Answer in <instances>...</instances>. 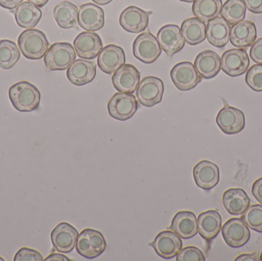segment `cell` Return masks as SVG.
<instances>
[{
  "label": "cell",
  "mask_w": 262,
  "mask_h": 261,
  "mask_svg": "<svg viewBox=\"0 0 262 261\" xmlns=\"http://www.w3.org/2000/svg\"><path fill=\"white\" fill-rule=\"evenodd\" d=\"M9 99L19 112H32L38 109L41 93L35 86L28 81L16 83L9 88Z\"/></svg>",
  "instance_id": "1"
},
{
  "label": "cell",
  "mask_w": 262,
  "mask_h": 261,
  "mask_svg": "<svg viewBox=\"0 0 262 261\" xmlns=\"http://www.w3.org/2000/svg\"><path fill=\"white\" fill-rule=\"evenodd\" d=\"M18 45L26 58L38 60L46 55L49 43L41 31L32 29L21 32L18 37Z\"/></svg>",
  "instance_id": "2"
},
{
  "label": "cell",
  "mask_w": 262,
  "mask_h": 261,
  "mask_svg": "<svg viewBox=\"0 0 262 261\" xmlns=\"http://www.w3.org/2000/svg\"><path fill=\"white\" fill-rule=\"evenodd\" d=\"M106 248L107 243L100 231L86 228L78 234L76 251L84 258H96L105 251Z\"/></svg>",
  "instance_id": "3"
},
{
  "label": "cell",
  "mask_w": 262,
  "mask_h": 261,
  "mask_svg": "<svg viewBox=\"0 0 262 261\" xmlns=\"http://www.w3.org/2000/svg\"><path fill=\"white\" fill-rule=\"evenodd\" d=\"M76 59V52L70 43H55L44 57L46 67L51 70H64Z\"/></svg>",
  "instance_id": "4"
},
{
  "label": "cell",
  "mask_w": 262,
  "mask_h": 261,
  "mask_svg": "<svg viewBox=\"0 0 262 261\" xmlns=\"http://www.w3.org/2000/svg\"><path fill=\"white\" fill-rule=\"evenodd\" d=\"M164 93V84L160 78L148 76L137 86L136 96L141 105L152 107L160 104Z\"/></svg>",
  "instance_id": "5"
},
{
  "label": "cell",
  "mask_w": 262,
  "mask_h": 261,
  "mask_svg": "<svg viewBox=\"0 0 262 261\" xmlns=\"http://www.w3.org/2000/svg\"><path fill=\"white\" fill-rule=\"evenodd\" d=\"M134 57L145 64L155 62L162 53L157 38L150 32L140 34L133 44Z\"/></svg>",
  "instance_id": "6"
},
{
  "label": "cell",
  "mask_w": 262,
  "mask_h": 261,
  "mask_svg": "<svg viewBox=\"0 0 262 261\" xmlns=\"http://www.w3.org/2000/svg\"><path fill=\"white\" fill-rule=\"evenodd\" d=\"M138 109L135 97L132 93L118 92L107 104L109 114L114 119L125 121L130 119Z\"/></svg>",
  "instance_id": "7"
},
{
  "label": "cell",
  "mask_w": 262,
  "mask_h": 261,
  "mask_svg": "<svg viewBox=\"0 0 262 261\" xmlns=\"http://www.w3.org/2000/svg\"><path fill=\"white\" fill-rule=\"evenodd\" d=\"M171 79L178 90L187 91L196 87L202 81V77L195 66L189 61L176 64L170 72Z\"/></svg>",
  "instance_id": "8"
},
{
  "label": "cell",
  "mask_w": 262,
  "mask_h": 261,
  "mask_svg": "<svg viewBox=\"0 0 262 261\" xmlns=\"http://www.w3.org/2000/svg\"><path fill=\"white\" fill-rule=\"evenodd\" d=\"M217 125L227 135H235L244 130L246 117L239 109L226 104L216 116Z\"/></svg>",
  "instance_id": "9"
},
{
  "label": "cell",
  "mask_w": 262,
  "mask_h": 261,
  "mask_svg": "<svg viewBox=\"0 0 262 261\" xmlns=\"http://www.w3.org/2000/svg\"><path fill=\"white\" fill-rule=\"evenodd\" d=\"M149 246L154 248L157 255L168 260L177 257L183 248V242L175 232L167 230L159 233Z\"/></svg>",
  "instance_id": "10"
},
{
  "label": "cell",
  "mask_w": 262,
  "mask_h": 261,
  "mask_svg": "<svg viewBox=\"0 0 262 261\" xmlns=\"http://www.w3.org/2000/svg\"><path fill=\"white\" fill-rule=\"evenodd\" d=\"M157 41L162 50L168 58L180 52L185 45V40L181 29L177 25H166L159 30Z\"/></svg>",
  "instance_id": "11"
},
{
  "label": "cell",
  "mask_w": 262,
  "mask_h": 261,
  "mask_svg": "<svg viewBox=\"0 0 262 261\" xmlns=\"http://www.w3.org/2000/svg\"><path fill=\"white\" fill-rule=\"evenodd\" d=\"M223 239L228 246L238 248L247 244L251 238L250 230L241 219H231L222 228Z\"/></svg>",
  "instance_id": "12"
},
{
  "label": "cell",
  "mask_w": 262,
  "mask_h": 261,
  "mask_svg": "<svg viewBox=\"0 0 262 261\" xmlns=\"http://www.w3.org/2000/svg\"><path fill=\"white\" fill-rule=\"evenodd\" d=\"M250 60L244 49H235L226 51L221 58V69L230 77L244 75L249 67Z\"/></svg>",
  "instance_id": "13"
},
{
  "label": "cell",
  "mask_w": 262,
  "mask_h": 261,
  "mask_svg": "<svg viewBox=\"0 0 262 261\" xmlns=\"http://www.w3.org/2000/svg\"><path fill=\"white\" fill-rule=\"evenodd\" d=\"M78 237L76 228L66 222L58 224L51 233L54 248L60 253L72 252L76 245Z\"/></svg>",
  "instance_id": "14"
},
{
  "label": "cell",
  "mask_w": 262,
  "mask_h": 261,
  "mask_svg": "<svg viewBox=\"0 0 262 261\" xmlns=\"http://www.w3.org/2000/svg\"><path fill=\"white\" fill-rule=\"evenodd\" d=\"M74 48L78 57L82 59H94L103 49L101 38L95 32L79 34L74 41Z\"/></svg>",
  "instance_id": "15"
},
{
  "label": "cell",
  "mask_w": 262,
  "mask_h": 261,
  "mask_svg": "<svg viewBox=\"0 0 262 261\" xmlns=\"http://www.w3.org/2000/svg\"><path fill=\"white\" fill-rule=\"evenodd\" d=\"M150 13L151 12H146L137 6H129L121 14L120 25L124 30L130 33L143 32L149 24Z\"/></svg>",
  "instance_id": "16"
},
{
  "label": "cell",
  "mask_w": 262,
  "mask_h": 261,
  "mask_svg": "<svg viewBox=\"0 0 262 261\" xmlns=\"http://www.w3.org/2000/svg\"><path fill=\"white\" fill-rule=\"evenodd\" d=\"M125 62L124 50L122 48L115 44H108L103 48L98 55V66L103 72L107 75L115 73Z\"/></svg>",
  "instance_id": "17"
},
{
  "label": "cell",
  "mask_w": 262,
  "mask_h": 261,
  "mask_svg": "<svg viewBox=\"0 0 262 261\" xmlns=\"http://www.w3.org/2000/svg\"><path fill=\"white\" fill-rule=\"evenodd\" d=\"M193 178L197 186L203 190H211L220 182V169L213 162L201 161L194 167Z\"/></svg>",
  "instance_id": "18"
},
{
  "label": "cell",
  "mask_w": 262,
  "mask_h": 261,
  "mask_svg": "<svg viewBox=\"0 0 262 261\" xmlns=\"http://www.w3.org/2000/svg\"><path fill=\"white\" fill-rule=\"evenodd\" d=\"M96 63L87 60L78 59L68 68L67 77L74 85L84 86L89 84L96 76Z\"/></svg>",
  "instance_id": "19"
},
{
  "label": "cell",
  "mask_w": 262,
  "mask_h": 261,
  "mask_svg": "<svg viewBox=\"0 0 262 261\" xmlns=\"http://www.w3.org/2000/svg\"><path fill=\"white\" fill-rule=\"evenodd\" d=\"M78 24L88 32H96L104 26V10L94 3L81 5L78 12Z\"/></svg>",
  "instance_id": "20"
},
{
  "label": "cell",
  "mask_w": 262,
  "mask_h": 261,
  "mask_svg": "<svg viewBox=\"0 0 262 261\" xmlns=\"http://www.w3.org/2000/svg\"><path fill=\"white\" fill-rule=\"evenodd\" d=\"M140 72L132 64L121 66L112 77L114 87L119 92L133 93L140 83Z\"/></svg>",
  "instance_id": "21"
},
{
  "label": "cell",
  "mask_w": 262,
  "mask_h": 261,
  "mask_svg": "<svg viewBox=\"0 0 262 261\" xmlns=\"http://www.w3.org/2000/svg\"><path fill=\"white\" fill-rule=\"evenodd\" d=\"M168 230L183 239H192L198 233L196 217L192 211H181L176 214Z\"/></svg>",
  "instance_id": "22"
},
{
  "label": "cell",
  "mask_w": 262,
  "mask_h": 261,
  "mask_svg": "<svg viewBox=\"0 0 262 261\" xmlns=\"http://www.w3.org/2000/svg\"><path fill=\"white\" fill-rule=\"evenodd\" d=\"M256 38V26L252 21L243 20L231 28V43L238 49L250 47Z\"/></svg>",
  "instance_id": "23"
},
{
  "label": "cell",
  "mask_w": 262,
  "mask_h": 261,
  "mask_svg": "<svg viewBox=\"0 0 262 261\" xmlns=\"http://www.w3.org/2000/svg\"><path fill=\"white\" fill-rule=\"evenodd\" d=\"M194 66L202 78L211 79L221 70V59L216 52L205 50L200 52L194 61Z\"/></svg>",
  "instance_id": "24"
},
{
  "label": "cell",
  "mask_w": 262,
  "mask_h": 261,
  "mask_svg": "<svg viewBox=\"0 0 262 261\" xmlns=\"http://www.w3.org/2000/svg\"><path fill=\"white\" fill-rule=\"evenodd\" d=\"M231 26L223 17L210 20L206 26V38L212 45L223 48L230 39Z\"/></svg>",
  "instance_id": "25"
},
{
  "label": "cell",
  "mask_w": 262,
  "mask_h": 261,
  "mask_svg": "<svg viewBox=\"0 0 262 261\" xmlns=\"http://www.w3.org/2000/svg\"><path fill=\"white\" fill-rule=\"evenodd\" d=\"M197 225L199 234L203 239L209 242L213 240L222 228L221 216L214 210L205 211L199 216Z\"/></svg>",
  "instance_id": "26"
},
{
  "label": "cell",
  "mask_w": 262,
  "mask_h": 261,
  "mask_svg": "<svg viewBox=\"0 0 262 261\" xmlns=\"http://www.w3.org/2000/svg\"><path fill=\"white\" fill-rule=\"evenodd\" d=\"M226 211L232 216H241L250 206L251 200L247 193L242 188L226 190L223 196Z\"/></svg>",
  "instance_id": "27"
},
{
  "label": "cell",
  "mask_w": 262,
  "mask_h": 261,
  "mask_svg": "<svg viewBox=\"0 0 262 261\" xmlns=\"http://www.w3.org/2000/svg\"><path fill=\"white\" fill-rule=\"evenodd\" d=\"M78 6L69 1H63L57 4L53 9V16L61 29H78Z\"/></svg>",
  "instance_id": "28"
},
{
  "label": "cell",
  "mask_w": 262,
  "mask_h": 261,
  "mask_svg": "<svg viewBox=\"0 0 262 261\" xmlns=\"http://www.w3.org/2000/svg\"><path fill=\"white\" fill-rule=\"evenodd\" d=\"M14 13L17 25L27 29L35 28L39 22L42 15L41 9L29 2H24L18 5Z\"/></svg>",
  "instance_id": "29"
},
{
  "label": "cell",
  "mask_w": 262,
  "mask_h": 261,
  "mask_svg": "<svg viewBox=\"0 0 262 261\" xmlns=\"http://www.w3.org/2000/svg\"><path fill=\"white\" fill-rule=\"evenodd\" d=\"M181 32L185 41L189 45H197L206 38V26L197 18H189L182 23Z\"/></svg>",
  "instance_id": "30"
},
{
  "label": "cell",
  "mask_w": 262,
  "mask_h": 261,
  "mask_svg": "<svg viewBox=\"0 0 262 261\" xmlns=\"http://www.w3.org/2000/svg\"><path fill=\"white\" fill-rule=\"evenodd\" d=\"M222 7V0H195L192 9L195 18L203 22H209L210 20L220 16Z\"/></svg>",
  "instance_id": "31"
},
{
  "label": "cell",
  "mask_w": 262,
  "mask_h": 261,
  "mask_svg": "<svg viewBox=\"0 0 262 261\" xmlns=\"http://www.w3.org/2000/svg\"><path fill=\"white\" fill-rule=\"evenodd\" d=\"M221 16L230 25L243 21L246 15V7L243 0H227L222 7Z\"/></svg>",
  "instance_id": "32"
},
{
  "label": "cell",
  "mask_w": 262,
  "mask_h": 261,
  "mask_svg": "<svg viewBox=\"0 0 262 261\" xmlns=\"http://www.w3.org/2000/svg\"><path fill=\"white\" fill-rule=\"evenodd\" d=\"M20 58L18 46L9 40L0 41V67L9 70L15 66Z\"/></svg>",
  "instance_id": "33"
},
{
  "label": "cell",
  "mask_w": 262,
  "mask_h": 261,
  "mask_svg": "<svg viewBox=\"0 0 262 261\" xmlns=\"http://www.w3.org/2000/svg\"><path fill=\"white\" fill-rule=\"evenodd\" d=\"M242 220L253 231L262 233V205H253L242 215Z\"/></svg>",
  "instance_id": "34"
},
{
  "label": "cell",
  "mask_w": 262,
  "mask_h": 261,
  "mask_svg": "<svg viewBox=\"0 0 262 261\" xmlns=\"http://www.w3.org/2000/svg\"><path fill=\"white\" fill-rule=\"evenodd\" d=\"M246 82L255 91H262V64H255L248 70Z\"/></svg>",
  "instance_id": "35"
},
{
  "label": "cell",
  "mask_w": 262,
  "mask_h": 261,
  "mask_svg": "<svg viewBox=\"0 0 262 261\" xmlns=\"http://www.w3.org/2000/svg\"><path fill=\"white\" fill-rule=\"evenodd\" d=\"M177 261H205L206 257L201 250L196 247L189 246L183 248L177 256Z\"/></svg>",
  "instance_id": "36"
},
{
  "label": "cell",
  "mask_w": 262,
  "mask_h": 261,
  "mask_svg": "<svg viewBox=\"0 0 262 261\" xmlns=\"http://www.w3.org/2000/svg\"><path fill=\"white\" fill-rule=\"evenodd\" d=\"M15 261H42L43 257L38 251L30 248H23L18 250L14 257Z\"/></svg>",
  "instance_id": "37"
},
{
  "label": "cell",
  "mask_w": 262,
  "mask_h": 261,
  "mask_svg": "<svg viewBox=\"0 0 262 261\" xmlns=\"http://www.w3.org/2000/svg\"><path fill=\"white\" fill-rule=\"evenodd\" d=\"M250 57L254 62L262 64V38H258L252 44L250 50Z\"/></svg>",
  "instance_id": "38"
},
{
  "label": "cell",
  "mask_w": 262,
  "mask_h": 261,
  "mask_svg": "<svg viewBox=\"0 0 262 261\" xmlns=\"http://www.w3.org/2000/svg\"><path fill=\"white\" fill-rule=\"evenodd\" d=\"M246 9L255 14L262 13V0H243Z\"/></svg>",
  "instance_id": "39"
},
{
  "label": "cell",
  "mask_w": 262,
  "mask_h": 261,
  "mask_svg": "<svg viewBox=\"0 0 262 261\" xmlns=\"http://www.w3.org/2000/svg\"><path fill=\"white\" fill-rule=\"evenodd\" d=\"M252 195L258 202L262 204V177L254 182L252 188Z\"/></svg>",
  "instance_id": "40"
},
{
  "label": "cell",
  "mask_w": 262,
  "mask_h": 261,
  "mask_svg": "<svg viewBox=\"0 0 262 261\" xmlns=\"http://www.w3.org/2000/svg\"><path fill=\"white\" fill-rule=\"evenodd\" d=\"M23 1V0H0V6L4 9L12 10L21 4Z\"/></svg>",
  "instance_id": "41"
},
{
  "label": "cell",
  "mask_w": 262,
  "mask_h": 261,
  "mask_svg": "<svg viewBox=\"0 0 262 261\" xmlns=\"http://www.w3.org/2000/svg\"><path fill=\"white\" fill-rule=\"evenodd\" d=\"M260 260V257H258V254L254 253L251 254H242L238 256L235 261H258Z\"/></svg>",
  "instance_id": "42"
},
{
  "label": "cell",
  "mask_w": 262,
  "mask_h": 261,
  "mask_svg": "<svg viewBox=\"0 0 262 261\" xmlns=\"http://www.w3.org/2000/svg\"><path fill=\"white\" fill-rule=\"evenodd\" d=\"M66 260L69 261V259L66 256L60 254H52L45 260Z\"/></svg>",
  "instance_id": "43"
},
{
  "label": "cell",
  "mask_w": 262,
  "mask_h": 261,
  "mask_svg": "<svg viewBox=\"0 0 262 261\" xmlns=\"http://www.w3.org/2000/svg\"><path fill=\"white\" fill-rule=\"evenodd\" d=\"M27 1L32 3V4L35 5V6H38V7L41 8L46 6L48 2H49V0H27Z\"/></svg>",
  "instance_id": "44"
},
{
  "label": "cell",
  "mask_w": 262,
  "mask_h": 261,
  "mask_svg": "<svg viewBox=\"0 0 262 261\" xmlns=\"http://www.w3.org/2000/svg\"><path fill=\"white\" fill-rule=\"evenodd\" d=\"M92 1L96 3V4L104 6V5L109 4V3H112L113 0H92Z\"/></svg>",
  "instance_id": "45"
},
{
  "label": "cell",
  "mask_w": 262,
  "mask_h": 261,
  "mask_svg": "<svg viewBox=\"0 0 262 261\" xmlns=\"http://www.w3.org/2000/svg\"><path fill=\"white\" fill-rule=\"evenodd\" d=\"M180 1L185 2V3H193L195 0H180Z\"/></svg>",
  "instance_id": "46"
},
{
  "label": "cell",
  "mask_w": 262,
  "mask_h": 261,
  "mask_svg": "<svg viewBox=\"0 0 262 261\" xmlns=\"http://www.w3.org/2000/svg\"><path fill=\"white\" fill-rule=\"evenodd\" d=\"M260 260L262 261V251H261V255H260Z\"/></svg>",
  "instance_id": "47"
}]
</instances>
